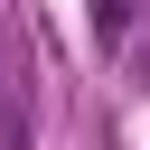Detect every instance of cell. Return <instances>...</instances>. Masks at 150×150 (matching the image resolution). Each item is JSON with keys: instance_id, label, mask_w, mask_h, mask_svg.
<instances>
[{"instance_id": "6da1fadb", "label": "cell", "mask_w": 150, "mask_h": 150, "mask_svg": "<svg viewBox=\"0 0 150 150\" xmlns=\"http://www.w3.org/2000/svg\"><path fill=\"white\" fill-rule=\"evenodd\" d=\"M122 19H131V0H94V28L103 38H122Z\"/></svg>"}]
</instances>
